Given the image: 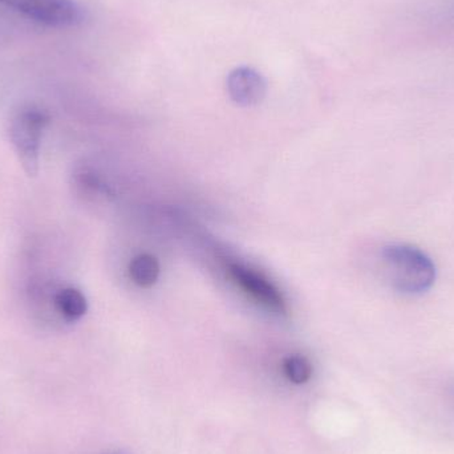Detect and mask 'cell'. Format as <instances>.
Masks as SVG:
<instances>
[{
  "label": "cell",
  "mask_w": 454,
  "mask_h": 454,
  "mask_svg": "<svg viewBox=\"0 0 454 454\" xmlns=\"http://www.w3.org/2000/svg\"><path fill=\"white\" fill-rule=\"evenodd\" d=\"M50 124V116L37 106H23L10 122V138L27 175L39 170L43 136Z\"/></svg>",
  "instance_id": "2"
},
{
  "label": "cell",
  "mask_w": 454,
  "mask_h": 454,
  "mask_svg": "<svg viewBox=\"0 0 454 454\" xmlns=\"http://www.w3.org/2000/svg\"><path fill=\"white\" fill-rule=\"evenodd\" d=\"M53 306L56 312L68 323L77 322L88 311V301L84 294L74 287L59 290L53 296Z\"/></svg>",
  "instance_id": "6"
},
{
  "label": "cell",
  "mask_w": 454,
  "mask_h": 454,
  "mask_svg": "<svg viewBox=\"0 0 454 454\" xmlns=\"http://www.w3.org/2000/svg\"><path fill=\"white\" fill-rule=\"evenodd\" d=\"M389 283L403 295H421L436 282V266L421 248L405 243L388 245L381 250Z\"/></svg>",
  "instance_id": "1"
},
{
  "label": "cell",
  "mask_w": 454,
  "mask_h": 454,
  "mask_svg": "<svg viewBox=\"0 0 454 454\" xmlns=\"http://www.w3.org/2000/svg\"><path fill=\"white\" fill-rule=\"evenodd\" d=\"M112 454H117V453H112Z\"/></svg>",
  "instance_id": "9"
},
{
  "label": "cell",
  "mask_w": 454,
  "mask_h": 454,
  "mask_svg": "<svg viewBox=\"0 0 454 454\" xmlns=\"http://www.w3.org/2000/svg\"><path fill=\"white\" fill-rule=\"evenodd\" d=\"M129 274L136 285L151 287L160 277L159 261L149 254H141L130 262Z\"/></svg>",
  "instance_id": "7"
},
{
  "label": "cell",
  "mask_w": 454,
  "mask_h": 454,
  "mask_svg": "<svg viewBox=\"0 0 454 454\" xmlns=\"http://www.w3.org/2000/svg\"><path fill=\"white\" fill-rule=\"evenodd\" d=\"M283 372L291 383L301 386L311 379L312 365L306 357L294 355L283 362Z\"/></svg>",
  "instance_id": "8"
},
{
  "label": "cell",
  "mask_w": 454,
  "mask_h": 454,
  "mask_svg": "<svg viewBox=\"0 0 454 454\" xmlns=\"http://www.w3.org/2000/svg\"><path fill=\"white\" fill-rule=\"evenodd\" d=\"M229 272L238 286L262 306L277 314H286L287 307L282 294L266 278L240 263H230Z\"/></svg>",
  "instance_id": "4"
},
{
  "label": "cell",
  "mask_w": 454,
  "mask_h": 454,
  "mask_svg": "<svg viewBox=\"0 0 454 454\" xmlns=\"http://www.w3.org/2000/svg\"><path fill=\"white\" fill-rule=\"evenodd\" d=\"M31 20L56 28L77 26L82 11L74 0H0Z\"/></svg>",
  "instance_id": "3"
},
{
  "label": "cell",
  "mask_w": 454,
  "mask_h": 454,
  "mask_svg": "<svg viewBox=\"0 0 454 454\" xmlns=\"http://www.w3.org/2000/svg\"><path fill=\"white\" fill-rule=\"evenodd\" d=\"M227 90L231 100L238 106H255L266 96V80L255 69L239 67L230 72Z\"/></svg>",
  "instance_id": "5"
}]
</instances>
